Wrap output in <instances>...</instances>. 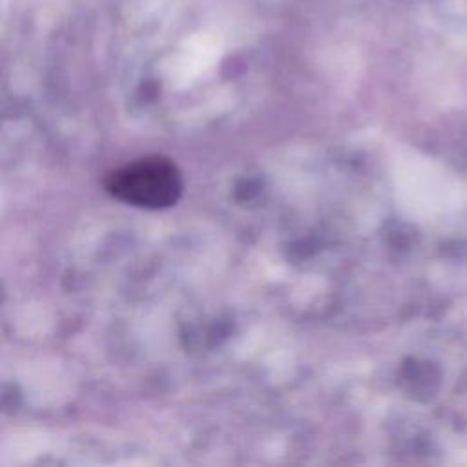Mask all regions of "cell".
I'll list each match as a JSON object with an SVG mask.
<instances>
[{
  "label": "cell",
  "instance_id": "6da1fadb",
  "mask_svg": "<svg viewBox=\"0 0 467 467\" xmlns=\"http://www.w3.org/2000/svg\"><path fill=\"white\" fill-rule=\"evenodd\" d=\"M109 195L131 206L159 210L177 202L182 192L179 168L166 157L150 155L108 173Z\"/></svg>",
  "mask_w": 467,
  "mask_h": 467
}]
</instances>
